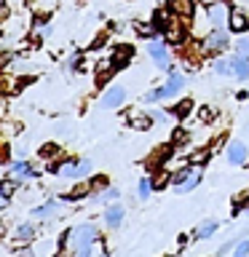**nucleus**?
I'll return each mask as SVG.
<instances>
[{
  "mask_svg": "<svg viewBox=\"0 0 249 257\" xmlns=\"http://www.w3.org/2000/svg\"><path fill=\"white\" fill-rule=\"evenodd\" d=\"M70 238H72V244H75V252L88 257V254H91V244L96 241V228L91 222L78 225L75 230H70Z\"/></svg>",
  "mask_w": 249,
  "mask_h": 257,
  "instance_id": "obj_1",
  "label": "nucleus"
},
{
  "mask_svg": "<svg viewBox=\"0 0 249 257\" xmlns=\"http://www.w3.org/2000/svg\"><path fill=\"white\" fill-rule=\"evenodd\" d=\"M182 83H185V78H182V75H177V72H174V75L169 78V83H166L164 88H158V91H150L148 96H145V99H148V102L166 99V96H172V94H177V91H180V88H182Z\"/></svg>",
  "mask_w": 249,
  "mask_h": 257,
  "instance_id": "obj_2",
  "label": "nucleus"
},
{
  "mask_svg": "<svg viewBox=\"0 0 249 257\" xmlns=\"http://www.w3.org/2000/svg\"><path fill=\"white\" fill-rule=\"evenodd\" d=\"M228 11H230L228 3H225V0H217V3H212V6L206 8V16L212 19L214 27H222V24L228 22Z\"/></svg>",
  "mask_w": 249,
  "mask_h": 257,
  "instance_id": "obj_3",
  "label": "nucleus"
},
{
  "mask_svg": "<svg viewBox=\"0 0 249 257\" xmlns=\"http://www.w3.org/2000/svg\"><path fill=\"white\" fill-rule=\"evenodd\" d=\"M148 51H150V56L156 59V64L161 70H169V51H166V46L161 43V40H150Z\"/></svg>",
  "mask_w": 249,
  "mask_h": 257,
  "instance_id": "obj_4",
  "label": "nucleus"
},
{
  "mask_svg": "<svg viewBox=\"0 0 249 257\" xmlns=\"http://www.w3.org/2000/svg\"><path fill=\"white\" fill-rule=\"evenodd\" d=\"M164 38L169 40V43H182V40H185V27H182V22L166 19V27H164Z\"/></svg>",
  "mask_w": 249,
  "mask_h": 257,
  "instance_id": "obj_5",
  "label": "nucleus"
},
{
  "mask_svg": "<svg viewBox=\"0 0 249 257\" xmlns=\"http://www.w3.org/2000/svg\"><path fill=\"white\" fill-rule=\"evenodd\" d=\"M123 99H126V91H123L120 86H115V88H110V91L102 96V107H104V110L120 107V104H123Z\"/></svg>",
  "mask_w": 249,
  "mask_h": 257,
  "instance_id": "obj_6",
  "label": "nucleus"
},
{
  "mask_svg": "<svg viewBox=\"0 0 249 257\" xmlns=\"http://www.w3.org/2000/svg\"><path fill=\"white\" fill-rule=\"evenodd\" d=\"M225 46H228V35H225L222 30H214L212 35H206V40H204L206 51H220V48H225Z\"/></svg>",
  "mask_w": 249,
  "mask_h": 257,
  "instance_id": "obj_7",
  "label": "nucleus"
},
{
  "mask_svg": "<svg viewBox=\"0 0 249 257\" xmlns=\"http://www.w3.org/2000/svg\"><path fill=\"white\" fill-rule=\"evenodd\" d=\"M228 161L233 166L244 164V161H246V145L244 142H230L228 145Z\"/></svg>",
  "mask_w": 249,
  "mask_h": 257,
  "instance_id": "obj_8",
  "label": "nucleus"
},
{
  "mask_svg": "<svg viewBox=\"0 0 249 257\" xmlns=\"http://www.w3.org/2000/svg\"><path fill=\"white\" fill-rule=\"evenodd\" d=\"M230 64H233V75L249 78V56L238 54V56H233V59H230Z\"/></svg>",
  "mask_w": 249,
  "mask_h": 257,
  "instance_id": "obj_9",
  "label": "nucleus"
},
{
  "mask_svg": "<svg viewBox=\"0 0 249 257\" xmlns=\"http://www.w3.org/2000/svg\"><path fill=\"white\" fill-rule=\"evenodd\" d=\"M169 8L174 16H190L196 6H193V0H169Z\"/></svg>",
  "mask_w": 249,
  "mask_h": 257,
  "instance_id": "obj_10",
  "label": "nucleus"
},
{
  "mask_svg": "<svg viewBox=\"0 0 249 257\" xmlns=\"http://www.w3.org/2000/svg\"><path fill=\"white\" fill-rule=\"evenodd\" d=\"M104 222H107L110 228H118V225L123 222V206H110L107 212H104Z\"/></svg>",
  "mask_w": 249,
  "mask_h": 257,
  "instance_id": "obj_11",
  "label": "nucleus"
},
{
  "mask_svg": "<svg viewBox=\"0 0 249 257\" xmlns=\"http://www.w3.org/2000/svg\"><path fill=\"white\" fill-rule=\"evenodd\" d=\"M129 123H132V128H150V115L134 110V112H129Z\"/></svg>",
  "mask_w": 249,
  "mask_h": 257,
  "instance_id": "obj_12",
  "label": "nucleus"
},
{
  "mask_svg": "<svg viewBox=\"0 0 249 257\" xmlns=\"http://www.w3.org/2000/svg\"><path fill=\"white\" fill-rule=\"evenodd\" d=\"M198 180H201L198 169H190L188 180H182L180 185H177V193H188V190H193V188H196V185H198Z\"/></svg>",
  "mask_w": 249,
  "mask_h": 257,
  "instance_id": "obj_13",
  "label": "nucleus"
},
{
  "mask_svg": "<svg viewBox=\"0 0 249 257\" xmlns=\"http://www.w3.org/2000/svg\"><path fill=\"white\" fill-rule=\"evenodd\" d=\"M246 27H249L246 16L241 14V11H233V14H230V30H236V32H244Z\"/></svg>",
  "mask_w": 249,
  "mask_h": 257,
  "instance_id": "obj_14",
  "label": "nucleus"
},
{
  "mask_svg": "<svg viewBox=\"0 0 249 257\" xmlns=\"http://www.w3.org/2000/svg\"><path fill=\"white\" fill-rule=\"evenodd\" d=\"M150 190H153V182L148 180V177H142L140 185H137V193H140V198H142V201L150 198Z\"/></svg>",
  "mask_w": 249,
  "mask_h": 257,
  "instance_id": "obj_15",
  "label": "nucleus"
},
{
  "mask_svg": "<svg viewBox=\"0 0 249 257\" xmlns=\"http://www.w3.org/2000/svg\"><path fill=\"white\" fill-rule=\"evenodd\" d=\"M214 230H217V222H214V220H209V222H204V225H201V228H198L196 238H209V236H212Z\"/></svg>",
  "mask_w": 249,
  "mask_h": 257,
  "instance_id": "obj_16",
  "label": "nucleus"
},
{
  "mask_svg": "<svg viewBox=\"0 0 249 257\" xmlns=\"http://www.w3.org/2000/svg\"><path fill=\"white\" fill-rule=\"evenodd\" d=\"M11 172H14L16 177H32V174H35V172H32V169H30L27 164H24V161H16V164H14V169H11Z\"/></svg>",
  "mask_w": 249,
  "mask_h": 257,
  "instance_id": "obj_17",
  "label": "nucleus"
},
{
  "mask_svg": "<svg viewBox=\"0 0 249 257\" xmlns=\"http://www.w3.org/2000/svg\"><path fill=\"white\" fill-rule=\"evenodd\" d=\"M112 72V62H102L99 67H96V80H107Z\"/></svg>",
  "mask_w": 249,
  "mask_h": 257,
  "instance_id": "obj_18",
  "label": "nucleus"
},
{
  "mask_svg": "<svg viewBox=\"0 0 249 257\" xmlns=\"http://www.w3.org/2000/svg\"><path fill=\"white\" fill-rule=\"evenodd\" d=\"M14 188H16L14 180H0V196L11 198V196H14Z\"/></svg>",
  "mask_w": 249,
  "mask_h": 257,
  "instance_id": "obj_19",
  "label": "nucleus"
},
{
  "mask_svg": "<svg viewBox=\"0 0 249 257\" xmlns=\"http://www.w3.org/2000/svg\"><path fill=\"white\" fill-rule=\"evenodd\" d=\"M214 72H220V75H233V64L230 62H214Z\"/></svg>",
  "mask_w": 249,
  "mask_h": 257,
  "instance_id": "obj_20",
  "label": "nucleus"
},
{
  "mask_svg": "<svg viewBox=\"0 0 249 257\" xmlns=\"http://www.w3.org/2000/svg\"><path fill=\"white\" fill-rule=\"evenodd\" d=\"M56 153H59V148H56V145H51V142L40 148V156H43V158H51V156H56Z\"/></svg>",
  "mask_w": 249,
  "mask_h": 257,
  "instance_id": "obj_21",
  "label": "nucleus"
},
{
  "mask_svg": "<svg viewBox=\"0 0 249 257\" xmlns=\"http://www.w3.org/2000/svg\"><path fill=\"white\" fill-rule=\"evenodd\" d=\"M32 236H35V228H32V225H22V228H19V238L30 241Z\"/></svg>",
  "mask_w": 249,
  "mask_h": 257,
  "instance_id": "obj_22",
  "label": "nucleus"
},
{
  "mask_svg": "<svg viewBox=\"0 0 249 257\" xmlns=\"http://www.w3.org/2000/svg\"><path fill=\"white\" fill-rule=\"evenodd\" d=\"M190 107H193V104H190V99L180 102V104H177V115H180V118H185V115L190 112Z\"/></svg>",
  "mask_w": 249,
  "mask_h": 257,
  "instance_id": "obj_23",
  "label": "nucleus"
},
{
  "mask_svg": "<svg viewBox=\"0 0 249 257\" xmlns=\"http://www.w3.org/2000/svg\"><path fill=\"white\" fill-rule=\"evenodd\" d=\"M54 209H56V204H46V206H40V209H35V212H32V214H38V217H46V214H51Z\"/></svg>",
  "mask_w": 249,
  "mask_h": 257,
  "instance_id": "obj_24",
  "label": "nucleus"
},
{
  "mask_svg": "<svg viewBox=\"0 0 249 257\" xmlns=\"http://www.w3.org/2000/svg\"><path fill=\"white\" fill-rule=\"evenodd\" d=\"M75 172H78V164H64L62 166V174L64 177H75Z\"/></svg>",
  "mask_w": 249,
  "mask_h": 257,
  "instance_id": "obj_25",
  "label": "nucleus"
},
{
  "mask_svg": "<svg viewBox=\"0 0 249 257\" xmlns=\"http://www.w3.org/2000/svg\"><path fill=\"white\" fill-rule=\"evenodd\" d=\"M129 56H132V48H118V51H115V59L118 62H126Z\"/></svg>",
  "mask_w": 249,
  "mask_h": 257,
  "instance_id": "obj_26",
  "label": "nucleus"
},
{
  "mask_svg": "<svg viewBox=\"0 0 249 257\" xmlns=\"http://www.w3.org/2000/svg\"><path fill=\"white\" fill-rule=\"evenodd\" d=\"M88 169H91V161H80V164H78V172H75V177H83V174L88 172Z\"/></svg>",
  "mask_w": 249,
  "mask_h": 257,
  "instance_id": "obj_27",
  "label": "nucleus"
},
{
  "mask_svg": "<svg viewBox=\"0 0 249 257\" xmlns=\"http://www.w3.org/2000/svg\"><path fill=\"white\" fill-rule=\"evenodd\" d=\"M188 174H190V169H180V172L174 174V185H180L182 180H188Z\"/></svg>",
  "mask_w": 249,
  "mask_h": 257,
  "instance_id": "obj_28",
  "label": "nucleus"
},
{
  "mask_svg": "<svg viewBox=\"0 0 249 257\" xmlns=\"http://www.w3.org/2000/svg\"><path fill=\"white\" fill-rule=\"evenodd\" d=\"M244 254H249V241H241L236 249V257H244Z\"/></svg>",
  "mask_w": 249,
  "mask_h": 257,
  "instance_id": "obj_29",
  "label": "nucleus"
},
{
  "mask_svg": "<svg viewBox=\"0 0 249 257\" xmlns=\"http://www.w3.org/2000/svg\"><path fill=\"white\" fill-rule=\"evenodd\" d=\"M238 51L244 54V56H249V38H244V40L238 43Z\"/></svg>",
  "mask_w": 249,
  "mask_h": 257,
  "instance_id": "obj_30",
  "label": "nucleus"
},
{
  "mask_svg": "<svg viewBox=\"0 0 249 257\" xmlns=\"http://www.w3.org/2000/svg\"><path fill=\"white\" fill-rule=\"evenodd\" d=\"M112 198H118V190H115V188H110V190L102 196V201H112Z\"/></svg>",
  "mask_w": 249,
  "mask_h": 257,
  "instance_id": "obj_31",
  "label": "nucleus"
},
{
  "mask_svg": "<svg viewBox=\"0 0 249 257\" xmlns=\"http://www.w3.org/2000/svg\"><path fill=\"white\" fill-rule=\"evenodd\" d=\"M212 118H214V112L209 110V107H204V110H201V120H212Z\"/></svg>",
  "mask_w": 249,
  "mask_h": 257,
  "instance_id": "obj_32",
  "label": "nucleus"
},
{
  "mask_svg": "<svg viewBox=\"0 0 249 257\" xmlns=\"http://www.w3.org/2000/svg\"><path fill=\"white\" fill-rule=\"evenodd\" d=\"M190 161H193V164H201V161H206V153L201 150V153H196V156H193Z\"/></svg>",
  "mask_w": 249,
  "mask_h": 257,
  "instance_id": "obj_33",
  "label": "nucleus"
},
{
  "mask_svg": "<svg viewBox=\"0 0 249 257\" xmlns=\"http://www.w3.org/2000/svg\"><path fill=\"white\" fill-rule=\"evenodd\" d=\"M137 32H142V35H150L153 30H150V27H145V24H137Z\"/></svg>",
  "mask_w": 249,
  "mask_h": 257,
  "instance_id": "obj_34",
  "label": "nucleus"
},
{
  "mask_svg": "<svg viewBox=\"0 0 249 257\" xmlns=\"http://www.w3.org/2000/svg\"><path fill=\"white\" fill-rule=\"evenodd\" d=\"M6 59H8V56H6V54H0V67H3V62H6Z\"/></svg>",
  "mask_w": 249,
  "mask_h": 257,
  "instance_id": "obj_35",
  "label": "nucleus"
},
{
  "mask_svg": "<svg viewBox=\"0 0 249 257\" xmlns=\"http://www.w3.org/2000/svg\"><path fill=\"white\" fill-rule=\"evenodd\" d=\"M6 204V196H0V206H3Z\"/></svg>",
  "mask_w": 249,
  "mask_h": 257,
  "instance_id": "obj_36",
  "label": "nucleus"
},
{
  "mask_svg": "<svg viewBox=\"0 0 249 257\" xmlns=\"http://www.w3.org/2000/svg\"><path fill=\"white\" fill-rule=\"evenodd\" d=\"M0 233H3V225H0Z\"/></svg>",
  "mask_w": 249,
  "mask_h": 257,
  "instance_id": "obj_37",
  "label": "nucleus"
}]
</instances>
